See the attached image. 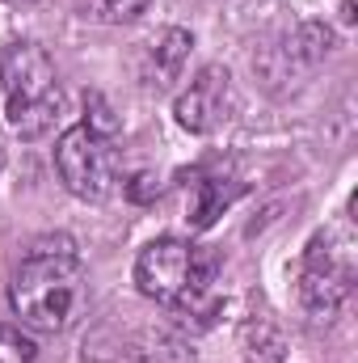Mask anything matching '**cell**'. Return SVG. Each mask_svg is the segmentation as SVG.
<instances>
[{
  "label": "cell",
  "mask_w": 358,
  "mask_h": 363,
  "mask_svg": "<svg viewBox=\"0 0 358 363\" xmlns=\"http://www.w3.org/2000/svg\"><path fill=\"white\" fill-rule=\"evenodd\" d=\"M8 304L30 330H42V334L68 330L85 304V267L76 258V245L68 237L34 241L25 262L13 271Z\"/></svg>",
  "instance_id": "1"
},
{
  "label": "cell",
  "mask_w": 358,
  "mask_h": 363,
  "mask_svg": "<svg viewBox=\"0 0 358 363\" xmlns=\"http://www.w3.org/2000/svg\"><path fill=\"white\" fill-rule=\"evenodd\" d=\"M211 279H215V258L207 250L181 241V237H156L135 258V283H139V291L148 300L181 313V317L198 313L207 321V313H215Z\"/></svg>",
  "instance_id": "2"
},
{
  "label": "cell",
  "mask_w": 358,
  "mask_h": 363,
  "mask_svg": "<svg viewBox=\"0 0 358 363\" xmlns=\"http://www.w3.org/2000/svg\"><path fill=\"white\" fill-rule=\"evenodd\" d=\"M0 101H4V123L17 135L38 140L42 131H51L59 114V81L51 55L38 43L0 47Z\"/></svg>",
  "instance_id": "3"
},
{
  "label": "cell",
  "mask_w": 358,
  "mask_h": 363,
  "mask_svg": "<svg viewBox=\"0 0 358 363\" xmlns=\"http://www.w3.org/2000/svg\"><path fill=\"white\" fill-rule=\"evenodd\" d=\"M114 165L118 161H114L110 135H97L85 123L68 127L59 135V144H55V169H59V178L85 203H101L114 190Z\"/></svg>",
  "instance_id": "4"
},
{
  "label": "cell",
  "mask_w": 358,
  "mask_h": 363,
  "mask_svg": "<svg viewBox=\"0 0 358 363\" xmlns=\"http://www.w3.org/2000/svg\"><path fill=\"white\" fill-rule=\"evenodd\" d=\"M354 283V250L350 237L337 233H321L312 237L308 254H304V274H299V300L308 304V313H333Z\"/></svg>",
  "instance_id": "5"
},
{
  "label": "cell",
  "mask_w": 358,
  "mask_h": 363,
  "mask_svg": "<svg viewBox=\"0 0 358 363\" xmlns=\"http://www.w3.org/2000/svg\"><path fill=\"white\" fill-rule=\"evenodd\" d=\"M224 101H228V72L207 68L190 89L178 97V123L194 135L215 131V123L224 118Z\"/></svg>",
  "instance_id": "6"
},
{
  "label": "cell",
  "mask_w": 358,
  "mask_h": 363,
  "mask_svg": "<svg viewBox=\"0 0 358 363\" xmlns=\"http://www.w3.org/2000/svg\"><path fill=\"white\" fill-rule=\"evenodd\" d=\"M236 347H241V359L245 363H282V351H287L282 334L274 330V321H266V317L245 321L241 334H236Z\"/></svg>",
  "instance_id": "7"
},
{
  "label": "cell",
  "mask_w": 358,
  "mask_h": 363,
  "mask_svg": "<svg viewBox=\"0 0 358 363\" xmlns=\"http://www.w3.org/2000/svg\"><path fill=\"white\" fill-rule=\"evenodd\" d=\"M190 47H194V38H190L185 30H165V38H161L156 51H152V72H148L156 89H165L169 81L181 77V64H185Z\"/></svg>",
  "instance_id": "8"
},
{
  "label": "cell",
  "mask_w": 358,
  "mask_h": 363,
  "mask_svg": "<svg viewBox=\"0 0 358 363\" xmlns=\"http://www.w3.org/2000/svg\"><path fill=\"white\" fill-rule=\"evenodd\" d=\"M232 194H236V182H228L224 186V178H194V203H190V224L194 228H207L228 203H232Z\"/></svg>",
  "instance_id": "9"
},
{
  "label": "cell",
  "mask_w": 358,
  "mask_h": 363,
  "mask_svg": "<svg viewBox=\"0 0 358 363\" xmlns=\"http://www.w3.org/2000/svg\"><path fill=\"white\" fill-rule=\"evenodd\" d=\"M139 363H194V355L185 351V342L173 334H152L148 347L139 351Z\"/></svg>",
  "instance_id": "10"
},
{
  "label": "cell",
  "mask_w": 358,
  "mask_h": 363,
  "mask_svg": "<svg viewBox=\"0 0 358 363\" xmlns=\"http://www.w3.org/2000/svg\"><path fill=\"white\" fill-rule=\"evenodd\" d=\"M34 338L17 325H0V363H34Z\"/></svg>",
  "instance_id": "11"
},
{
  "label": "cell",
  "mask_w": 358,
  "mask_h": 363,
  "mask_svg": "<svg viewBox=\"0 0 358 363\" xmlns=\"http://www.w3.org/2000/svg\"><path fill=\"white\" fill-rule=\"evenodd\" d=\"M152 0H89V9H93V17H101V21H135L144 9H148Z\"/></svg>",
  "instance_id": "12"
},
{
  "label": "cell",
  "mask_w": 358,
  "mask_h": 363,
  "mask_svg": "<svg viewBox=\"0 0 358 363\" xmlns=\"http://www.w3.org/2000/svg\"><path fill=\"white\" fill-rule=\"evenodd\" d=\"M0 169H4V152H0Z\"/></svg>",
  "instance_id": "13"
}]
</instances>
